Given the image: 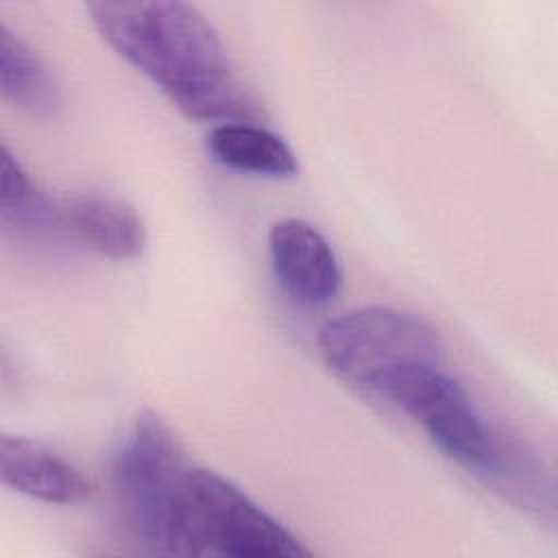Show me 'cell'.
Listing matches in <instances>:
<instances>
[{
  "label": "cell",
  "mask_w": 558,
  "mask_h": 558,
  "mask_svg": "<svg viewBox=\"0 0 558 558\" xmlns=\"http://www.w3.org/2000/svg\"><path fill=\"white\" fill-rule=\"evenodd\" d=\"M87 11L100 37L185 116L218 124L262 116L218 31L196 7L177 0H105L87 4Z\"/></svg>",
  "instance_id": "1"
},
{
  "label": "cell",
  "mask_w": 558,
  "mask_h": 558,
  "mask_svg": "<svg viewBox=\"0 0 558 558\" xmlns=\"http://www.w3.org/2000/svg\"><path fill=\"white\" fill-rule=\"evenodd\" d=\"M159 554L299 558L310 549L231 480L190 464L172 493Z\"/></svg>",
  "instance_id": "2"
},
{
  "label": "cell",
  "mask_w": 558,
  "mask_h": 558,
  "mask_svg": "<svg viewBox=\"0 0 558 558\" xmlns=\"http://www.w3.org/2000/svg\"><path fill=\"white\" fill-rule=\"evenodd\" d=\"M318 349L333 375L364 395L392 368L445 364L440 333L421 316L390 305H366L329 318L318 331Z\"/></svg>",
  "instance_id": "3"
},
{
  "label": "cell",
  "mask_w": 558,
  "mask_h": 558,
  "mask_svg": "<svg viewBox=\"0 0 558 558\" xmlns=\"http://www.w3.org/2000/svg\"><path fill=\"white\" fill-rule=\"evenodd\" d=\"M368 395L408 414L447 458L475 475L490 464L501 436L490 429L469 392L442 364L392 368L371 386Z\"/></svg>",
  "instance_id": "4"
},
{
  "label": "cell",
  "mask_w": 558,
  "mask_h": 558,
  "mask_svg": "<svg viewBox=\"0 0 558 558\" xmlns=\"http://www.w3.org/2000/svg\"><path fill=\"white\" fill-rule=\"evenodd\" d=\"M190 466L168 423L142 410L111 460V486L122 523L148 551L159 554L172 493Z\"/></svg>",
  "instance_id": "5"
},
{
  "label": "cell",
  "mask_w": 558,
  "mask_h": 558,
  "mask_svg": "<svg viewBox=\"0 0 558 558\" xmlns=\"http://www.w3.org/2000/svg\"><path fill=\"white\" fill-rule=\"evenodd\" d=\"M272 275L299 305L320 307L342 288L340 262L325 235L301 218H283L268 233Z\"/></svg>",
  "instance_id": "6"
},
{
  "label": "cell",
  "mask_w": 558,
  "mask_h": 558,
  "mask_svg": "<svg viewBox=\"0 0 558 558\" xmlns=\"http://www.w3.org/2000/svg\"><path fill=\"white\" fill-rule=\"evenodd\" d=\"M0 480L26 497L72 506L92 497V482L54 449L24 436H0Z\"/></svg>",
  "instance_id": "7"
},
{
  "label": "cell",
  "mask_w": 558,
  "mask_h": 558,
  "mask_svg": "<svg viewBox=\"0 0 558 558\" xmlns=\"http://www.w3.org/2000/svg\"><path fill=\"white\" fill-rule=\"evenodd\" d=\"M63 225L87 248L109 259H135L148 244L142 216L109 194H78L61 207Z\"/></svg>",
  "instance_id": "8"
},
{
  "label": "cell",
  "mask_w": 558,
  "mask_h": 558,
  "mask_svg": "<svg viewBox=\"0 0 558 558\" xmlns=\"http://www.w3.org/2000/svg\"><path fill=\"white\" fill-rule=\"evenodd\" d=\"M207 153L229 170L286 179L299 172L292 148L272 131L251 122L216 124L207 135Z\"/></svg>",
  "instance_id": "9"
},
{
  "label": "cell",
  "mask_w": 558,
  "mask_h": 558,
  "mask_svg": "<svg viewBox=\"0 0 558 558\" xmlns=\"http://www.w3.org/2000/svg\"><path fill=\"white\" fill-rule=\"evenodd\" d=\"M0 92L11 105L35 118H50L61 105L50 68L4 22L0 24Z\"/></svg>",
  "instance_id": "10"
},
{
  "label": "cell",
  "mask_w": 558,
  "mask_h": 558,
  "mask_svg": "<svg viewBox=\"0 0 558 558\" xmlns=\"http://www.w3.org/2000/svg\"><path fill=\"white\" fill-rule=\"evenodd\" d=\"M0 216L4 225L28 231L41 229L52 216L44 194L7 146L0 155Z\"/></svg>",
  "instance_id": "11"
}]
</instances>
